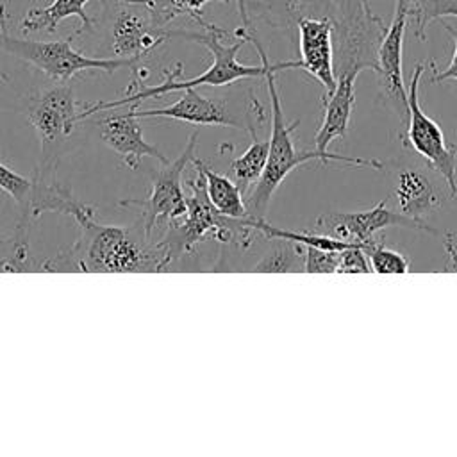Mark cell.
I'll list each match as a JSON object with an SVG mask.
<instances>
[{
  "label": "cell",
  "mask_w": 457,
  "mask_h": 457,
  "mask_svg": "<svg viewBox=\"0 0 457 457\" xmlns=\"http://www.w3.org/2000/svg\"><path fill=\"white\" fill-rule=\"evenodd\" d=\"M59 154L41 155L34 173L30 177V195L27 205L20 211V218L14 230V246L18 259L23 266L29 255V241L34 221L45 212H59L71 216L77 225L84 227L87 221L95 220V207L79 202L68 186H62L57 175ZM25 270V266H23Z\"/></svg>",
  "instance_id": "cell-5"
},
{
  "label": "cell",
  "mask_w": 457,
  "mask_h": 457,
  "mask_svg": "<svg viewBox=\"0 0 457 457\" xmlns=\"http://www.w3.org/2000/svg\"><path fill=\"white\" fill-rule=\"evenodd\" d=\"M371 264L362 246H350L341 250L337 273H370Z\"/></svg>",
  "instance_id": "cell-27"
},
{
  "label": "cell",
  "mask_w": 457,
  "mask_h": 457,
  "mask_svg": "<svg viewBox=\"0 0 457 457\" xmlns=\"http://www.w3.org/2000/svg\"><path fill=\"white\" fill-rule=\"evenodd\" d=\"M0 80H4V82H9V75H7V73H4L2 70H0Z\"/></svg>",
  "instance_id": "cell-32"
},
{
  "label": "cell",
  "mask_w": 457,
  "mask_h": 457,
  "mask_svg": "<svg viewBox=\"0 0 457 457\" xmlns=\"http://www.w3.org/2000/svg\"><path fill=\"white\" fill-rule=\"evenodd\" d=\"M443 27L450 34V37L453 39V55H452L450 64L445 70H437L436 62L432 59L428 61V68L432 71L430 77H428V82L437 84V82H443V80H453L457 84V29L448 25V23H443Z\"/></svg>",
  "instance_id": "cell-28"
},
{
  "label": "cell",
  "mask_w": 457,
  "mask_h": 457,
  "mask_svg": "<svg viewBox=\"0 0 457 457\" xmlns=\"http://www.w3.org/2000/svg\"><path fill=\"white\" fill-rule=\"evenodd\" d=\"M300 59L298 61H280V62H270L268 71L264 75L270 102H271V130H270V148H268V161L264 166V171L261 179L253 184V189L245 195L246 205L252 218H264L268 205L271 202V196L282 184V180L298 166L309 162V161H320L323 164L328 162H343L350 166H366L373 170H380L384 164L377 159H364V157H346L339 154H321L318 150H296L293 143V134L296 127L300 125V120L286 121L282 104H280V93L277 87V71L284 70H300Z\"/></svg>",
  "instance_id": "cell-3"
},
{
  "label": "cell",
  "mask_w": 457,
  "mask_h": 457,
  "mask_svg": "<svg viewBox=\"0 0 457 457\" xmlns=\"http://www.w3.org/2000/svg\"><path fill=\"white\" fill-rule=\"evenodd\" d=\"M186 214L166 223V230L157 241L170 266L207 239L216 243L236 241L241 248H248L252 245L253 236L259 232L246 223V218H228L214 209L207 196L205 179L200 170L195 168V177L186 180Z\"/></svg>",
  "instance_id": "cell-4"
},
{
  "label": "cell",
  "mask_w": 457,
  "mask_h": 457,
  "mask_svg": "<svg viewBox=\"0 0 457 457\" xmlns=\"http://www.w3.org/2000/svg\"><path fill=\"white\" fill-rule=\"evenodd\" d=\"M341 250L305 246V273H337Z\"/></svg>",
  "instance_id": "cell-26"
},
{
  "label": "cell",
  "mask_w": 457,
  "mask_h": 457,
  "mask_svg": "<svg viewBox=\"0 0 457 457\" xmlns=\"http://www.w3.org/2000/svg\"><path fill=\"white\" fill-rule=\"evenodd\" d=\"M137 118H170L193 125H211V127H236L243 129L245 125L237 121L227 109L225 102L212 100L196 91V87L182 89V95L177 102L168 107L139 111L136 107Z\"/></svg>",
  "instance_id": "cell-15"
},
{
  "label": "cell",
  "mask_w": 457,
  "mask_h": 457,
  "mask_svg": "<svg viewBox=\"0 0 457 457\" xmlns=\"http://www.w3.org/2000/svg\"><path fill=\"white\" fill-rule=\"evenodd\" d=\"M405 2H407V4H409V5H412V4H414V2H416V0H405Z\"/></svg>",
  "instance_id": "cell-33"
},
{
  "label": "cell",
  "mask_w": 457,
  "mask_h": 457,
  "mask_svg": "<svg viewBox=\"0 0 457 457\" xmlns=\"http://www.w3.org/2000/svg\"><path fill=\"white\" fill-rule=\"evenodd\" d=\"M277 243L252 266V271H303L305 246L287 239H275Z\"/></svg>",
  "instance_id": "cell-22"
},
{
  "label": "cell",
  "mask_w": 457,
  "mask_h": 457,
  "mask_svg": "<svg viewBox=\"0 0 457 457\" xmlns=\"http://www.w3.org/2000/svg\"><path fill=\"white\" fill-rule=\"evenodd\" d=\"M73 246L39 264L41 271L132 273L162 271L170 264L164 252L145 232L141 220L134 227L104 225L96 220L80 227Z\"/></svg>",
  "instance_id": "cell-2"
},
{
  "label": "cell",
  "mask_w": 457,
  "mask_h": 457,
  "mask_svg": "<svg viewBox=\"0 0 457 457\" xmlns=\"http://www.w3.org/2000/svg\"><path fill=\"white\" fill-rule=\"evenodd\" d=\"M0 189L5 191L16 202L18 209L21 211L29 202L30 179L16 173L14 170H11L9 166L0 162Z\"/></svg>",
  "instance_id": "cell-25"
},
{
  "label": "cell",
  "mask_w": 457,
  "mask_h": 457,
  "mask_svg": "<svg viewBox=\"0 0 457 457\" xmlns=\"http://www.w3.org/2000/svg\"><path fill=\"white\" fill-rule=\"evenodd\" d=\"M191 166L204 173L207 196L218 212L228 218H250L245 193L236 184V180L228 179L227 175L216 173L207 162H204L196 155L191 159Z\"/></svg>",
  "instance_id": "cell-20"
},
{
  "label": "cell",
  "mask_w": 457,
  "mask_h": 457,
  "mask_svg": "<svg viewBox=\"0 0 457 457\" xmlns=\"http://www.w3.org/2000/svg\"><path fill=\"white\" fill-rule=\"evenodd\" d=\"M198 132H193L186 148L175 161L161 162V166L150 175V193L145 200H121L123 207H139L141 223L148 236H152L155 225L171 223L182 218L187 211V195L184 171L195 157Z\"/></svg>",
  "instance_id": "cell-8"
},
{
  "label": "cell",
  "mask_w": 457,
  "mask_h": 457,
  "mask_svg": "<svg viewBox=\"0 0 457 457\" xmlns=\"http://www.w3.org/2000/svg\"><path fill=\"white\" fill-rule=\"evenodd\" d=\"M79 114L73 89L64 82H57L34 95L29 102L27 118L39 136L41 155L61 154V145L80 121Z\"/></svg>",
  "instance_id": "cell-9"
},
{
  "label": "cell",
  "mask_w": 457,
  "mask_h": 457,
  "mask_svg": "<svg viewBox=\"0 0 457 457\" xmlns=\"http://www.w3.org/2000/svg\"><path fill=\"white\" fill-rule=\"evenodd\" d=\"M387 227H405L412 230H423L428 234H441L434 227L427 225L420 218L405 216L403 212H396L389 207L387 198L380 200L375 207L359 212H328L321 214L314 221V232L327 234L330 237L364 243L375 237L377 232Z\"/></svg>",
  "instance_id": "cell-10"
},
{
  "label": "cell",
  "mask_w": 457,
  "mask_h": 457,
  "mask_svg": "<svg viewBox=\"0 0 457 457\" xmlns=\"http://www.w3.org/2000/svg\"><path fill=\"white\" fill-rule=\"evenodd\" d=\"M73 37L59 41H36L14 37L0 29V50L7 52L43 71L55 82H68L73 75L86 70H98L112 75L121 68H137L139 59L127 57H87L71 46Z\"/></svg>",
  "instance_id": "cell-6"
},
{
  "label": "cell",
  "mask_w": 457,
  "mask_h": 457,
  "mask_svg": "<svg viewBox=\"0 0 457 457\" xmlns=\"http://www.w3.org/2000/svg\"><path fill=\"white\" fill-rule=\"evenodd\" d=\"M407 20H409V4L405 0H396L393 20L389 21L377 50V71H375L378 77L382 93L403 109L405 120H407V89L403 86V77H402V48H403Z\"/></svg>",
  "instance_id": "cell-13"
},
{
  "label": "cell",
  "mask_w": 457,
  "mask_h": 457,
  "mask_svg": "<svg viewBox=\"0 0 457 457\" xmlns=\"http://www.w3.org/2000/svg\"><path fill=\"white\" fill-rule=\"evenodd\" d=\"M136 104H130L127 112H112L98 120L100 136L104 143L112 148L130 170H139L141 159L150 155L159 162H166L168 157L159 148L150 145L143 137L141 123L136 114Z\"/></svg>",
  "instance_id": "cell-14"
},
{
  "label": "cell",
  "mask_w": 457,
  "mask_h": 457,
  "mask_svg": "<svg viewBox=\"0 0 457 457\" xmlns=\"http://www.w3.org/2000/svg\"><path fill=\"white\" fill-rule=\"evenodd\" d=\"M0 261H2V270L4 271H21V262L16 253L14 239H4L0 237Z\"/></svg>",
  "instance_id": "cell-29"
},
{
  "label": "cell",
  "mask_w": 457,
  "mask_h": 457,
  "mask_svg": "<svg viewBox=\"0 0 457 457\" xmlns=\"http://www.w3.org/2000/svg\"><path fill=\"white\" fill-rule=\"evenodd\" d=\"M237 7V14L241 18V25L245 29H252V20H250V9H248V0H234Z\"/></svg>",
  "instance_id": "cell-30"
},
{
  "label": "cell",
  "mask_w": 457,
  "mask_h": 457,
  "mask_svg": "<svg viewBox=\"0 0 457 457\" xmlns=\"http://www.w3.org/2000/svg\"><path fill=\"white\" fill-rule=\"evenodd\" d=\"M452 271H457V262H455V266L452 268Z\"/></svg>",
  "instance_id": "cell-34"
},
{
  "label": "cell",
  "mask_w": 457,
  "mask_h": 457,
  "mask_svg": "<svg viewBox=\"0 0 457 457\" xmlns=\"http://www.w3.org/2000/svg\"><path fill=\"white\" fill-rule=\"evenodd\" d=\"M300 70L323 86V98L336 89L334 21L328 16H302L296 21Z\"/></svg>",
  "instance_id": "cell-11"
},
{
  "label": "cell",
  "mask_w": 457,
  "mask_h": 457,
  "mask_svg": "<svg viewBox=\"0 0 457 457\" xmlns=\"http://www.w3.org/2000/svg\"><path fill=\"white\" fill-rule=\"evenodd\" d=\"M395 196L400 212L411 218H421L443 205L434 182L418 170H403L398 173Z\"/></svg>",
  "instance_id": "cell-19"
},
{
  "label": "cell",
  "mask_w": 457,
  "mask_h": 457,
  "mask_svg": "<svg viewBox=\"0 0 457 457\" xmlns=\"http://www.w3.org/2000/svg\"><path fill=\"white\" fill-rule=\"evenodd\" d=\"M216 0H148L146 11L150 14V20L154 27L166 29L170 21H173L177 16L187 14L193 18L198 25L205 23L204 9ZM218 2H228V0H218Z\"/></svg>",
  "instance_id": "cell-21"
},
{
  "label": "cell",
  "mask_w": 457,
  "mask_h": 457,
  "mask_svg": "<svg viewBox=\"0 0 457 457\" xmlns=\"http://www.w3.org/2000/svg\"><path fill=\"white\" fill-rule=\"evenodd\" d=\"M7 18H9L7 7L4 4H0V29L2 30H7Z\"/></svg>",
  "instance_id": "cell-31"
},
{
  "label": "cell",
  "mask_w": 457,
  "mask_h": 457,
  "mask_svg": "<svg viewBox=\"0 0 457 457\" xmlns=\"http://www.w3.org/2000/svg\"><path fill=\"white\" fill-rule=\"evenodd\" d=\"M250 104H252L250 116H253L255 121H248L246 129L252 136V143L230 164V173H232L236 184L241 187V191L245 195L250 191V186H253L261 179V175L264 171V166H266V161H268V148H270V141L261 139L255 134V125H261L266 120L264 107L261 105V102L255 96L250 98Z\"/></svg>",
  "instance_id": "cell-18"
},
{
  "label": "cell",
  "mask_w": 457,
  "mask_h": 457,
  "mask_svg": "<svg viewBox=\"0 0 457 457\" xmlns=\"http://www.w3.org/2000/svg\"><path fill=\"white\" fill-rule=\"evenodd\" d=\"M136 5L120 2L111 23V48L116 57L143 59L159 45L168 41V29L154 27L148 11H139Z\"/></svg>",
  "instance_id": "cell-12"
},
{
  "label": "cell",
  "mask_w": 457,
  "mask_h": 457,
  "mask_svg": "<svg viewBox=\"0 0 457 457\" xmlns=\"http://www.w3.org/2000/svg\"><path fill=\"white\" fill-rule=\"evenodd\" d=\"M336 89L321 100L323 120L314 136V150L327 154L334 139L345 137L348 132L353 104H355V80L357 73H339L336 75Z\"/></svg>",
  "instance_id": "cell-16"
},
{
  "label": "cell",
  "mask_w": 457,
  "mask_h": 457,
  "mask_svg": "<svg viewBox=\"0 0 457 457\" xmlns=\"http://www.w3.org/2000/svg\"><path fill=\"white\" fill-rule=\"evenodd\" d=\"M443 16L457 18V0H416L409 5L412 30L420 41L427 39V27Z\"/></svg>",
  "instance_id": "cell-23"
},
{
  "label": "cell",
  "mask_w": 457,
  "mask_h": 457,
  "mask_svg": "<svg viewBox=\"0 0 457 457\" xmlns=\"http://www.w3.org/2000/svg\"><path fill=\"white\" fill-rule=\"evenodd\" d=\"M364 252L370 259L371 271L375 273H407L409 271V259L395 250L384 245V237H371L364 245Z\"/></svg>",
  "instance_id": "cell-24"
},
{
  "label": "cell",
  "mask_w": 457,
  "mask_h": 457,
  "mask_svg": "<svg viewBox=\"0 0 457 457\" xmlns=\"http://www.w3.org/2000/svg\"><path fill=\"white\" fill-rule=\"evenodd\" d=\"M91 0H54L46 7H30L25 16L20 20V30L29 34V32H37V30H46V32H55L57 25L68 18V16H79L80 27L71 34L75 39L77 36H82L84 32L93 30V20L86 12V4ZM100 2H127V4H139V5H148V0H100Z\"/></svg>",
  "instance_id": "cell-17"
},
{
  "label": "cell",
  "mask_w": 457,
  "mask_h": 457,
  "mask_svg": "<svg viewBox=\"0 0 457 457\" xmlns=\"http://www.w3.org/2000/svg\"><path fill=\"white\" fill-rule=\"evenodd\" d=\"M423 71V62H418L412 70L407 89V127L400 139L403 146L412 148L427 161V164L445 180L450 198H453L457 195V145H448L441 127L420 107L418 95Z\"/></svg>",
  "instance_id": "cell-7"
},
{
  "label": "cell",
  "mask_w": 457,
  "mask_h": 457,
  "mask_svg": "<svg viewBox=\"0 0 457 457\" xmlns=\"http://www.w3.org/2000/svg\"><path fill=\"white\" fill-rule=\"evenodd\" d=\"M202 32H193L186 29H168V37H180L187 41H195L198 45H204L211 55L212 64L200 75L189 80H177V77L182 75L184 64L177 62L173 70H164V80L155 86H143V79L134 73V80L129 86L123 98L112 100V102H95L87 104L86 109L79 114V120H84L87 116L118 109L121 105H130L148 100V98H159L162 95L182 91L187 87H198V86H227L236 80L243 79H259L266 75L270 59L264 52V46L261 39L257 37L253 27L245 29L243 25L234 30L236 41L232 45H225L221 37H225L228 32L220 29L218 25L205 21L202 25Z\"/></svg>",
  "instance_id": "cell-1"
}]
</instances>
